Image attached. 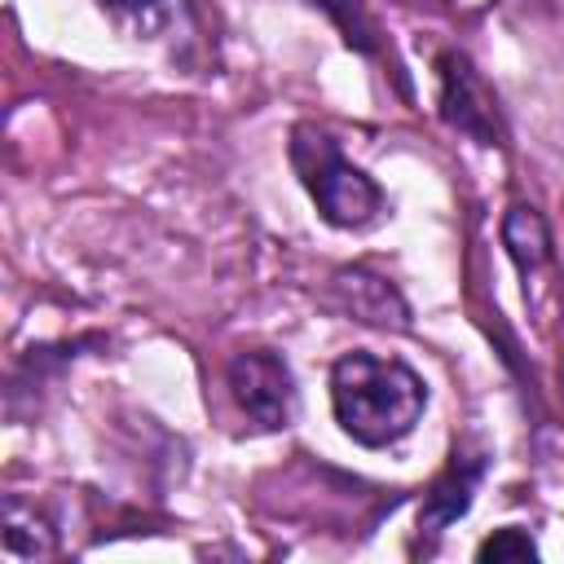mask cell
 Returning a JSON list of instances; mask_svg holds the SVG:
<instances>
[{
  "label": "cell",
  "mask_w": 564,
  "mask_h": 564,
  "mask_svg": "<svg viewBox=\"0 0 564 564\" xmlns=\"http://www.w3.org/2000/svg\"><path fill=\"white\" fill-rule=\"evenodd\" d=\"M427 405V383L397 357L366 348L344 352L330 366V410L344 436L366 449H383L414 432Z\"/></svg>",
  "instance_id": "cell-1"
},
{
  "label": "cell",
  "mask_w": 564,
  "mask_h": 564,
  "mask_svg": "<svg viewBox=\"0 0 564 564\" xmlns=\"http://www.w3.org/2000/svg\"><path fill=\"white\" fill-rule=\"evenodd\" d=\"M291 167L300 176V185L308 189V198L317 203L322 220L335 225V229H366L375 225L388 203H383V189L339 154L335 137L322 132L317 123H295L291 128Z\"/></svg>",
  "instance_id": "cell-2"
},
{
  "label": "cell",
  "mask_w": 564,
  "mask_h": 564,
  "mask_svg": "<svg viewBox=\"0 0 564 564\" xmlns=\"http://www.w3.org/2000/svg\"><path fill=\"white\" fill-rule=\"evenodd\" d=\"M229 392L238 401V410L260 427V432H278L295 423L300 410V392H295V375L291 366L269 352V348H242L229 357L225 366Z\"/></svg>",
  "instance_id": "cell-3"
},
{
  "label": "cell",
  "mask_w": 564,
  "mask_h": 564,
  "mask_svg": "<svg viewBox=\"0 0 564 564\" xmlns=\"http://www.w3.org/2000/svg\"><path fill=\"white\" fill-rule=\"evenodd\" d=\"M436 79H441V119L471 137L476 145H498L502 141V115L494 88L480 79L467 53H441L436 57Z\"/></svg>",
  "instance_id": "cell-4"
},
{
  "label": "cell",
  "mask_w": 564,
  "mask_h": 564,
  "mask_svg": "<svg viewBox=\"0 0 564 564\" xmlns=\"http://www.w3.org/2000/svg\"><path fill=\"white\" fill-rule=\"evenodd\" d=\"M330 304H335L339 313H348L352 322H366V326H383V330H388V326H392V330L410 326V308H405L401 291H397L383 273L361 269V264L339 269V273L330 278Z\"/></svg>",
  "instance_id": "cell-5"
},
{
  "label": "cell",
  "mask_w": 564,
  "mask_h": 564,
  "mask_svg": "<svg viewBox=\"0 0 564 564\" xmlns=\"http://www.w3.org/2000/svg\"><path fill=\"white\" fill-rule=\"evenodd\" d=\"M480 476H485V449L454 445L445 471L432 480V489H427V498H423V507H419V529H423V533H441V529H449L458 516H467Z\"/></svg>",
  "instance_id": "cell-6"
},
{
  "label": "cell",
  "mask_w": 564,
  "mask_h": 564,
  "mask_svg": "<svg viewBox=\"0 0 564 564\" xmlns=\"http://www.w3.org/2000/svg\"><path fill=\"white\" fill-rule=\"evenodd\" d=\"M502 247H507V256L516 260V269L529 278V273H538V269L551 260V229H546V220H542L533 207L516 203V207L502 216Z\"/></svg>",
  "instance_id": "cell-7"
},
{
  "label": "cell",
  "mask_w": 564,
  "mask_h": 564,
  "mask_svg": "<svg viewBox=\"0 0 564 564\" xmlns=\"http://www.w3.org/2000/svg\"><path fill=\"white\" fill-rule=\"evenodd\" d=\"M57 546V533L35 516V507H22L18 498H9L4 507V551L9 555H48Z\"/></svg>",
  "instance_id": "cell-8"
},
{
  "label": "cell",
  "mask_w": 564,
  "mask_h": 564,
  "mask_svg": "<svg viewBox=\"0 0 564 564\" xmlns=\"http://www.w3.org/2000/svg\"><path fill=\"white\" fill-rule=\"evenodd\" d=\"M476 555H480V560H494V564H529V560H538V546H533V538H529L524 529L507 524V529H498L494 538H485Z\"/></svg>",
  "instance_id": "cell-9"
},
{
  "label": "cell",
  "mask_w": 564,
  "mask_h": 564,
  "mask_svg": "<svg viewBox=\"0 0 564 564\" xmlns=\"http://www.w3.org/2000/svg\"><path fill=\"white\" fill-rule=\"evenodd\" d=\"M106 13H115V18H145V13H154L159 9V0H97Z\"/></svg>",
  "instance_id": "cell-10"
}]
</instances>
